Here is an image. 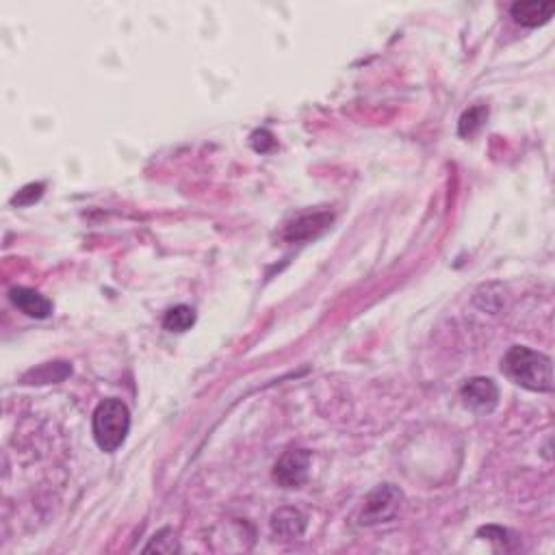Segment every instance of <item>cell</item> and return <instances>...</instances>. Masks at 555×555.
Here are the masks:
<instances>
[{"mask_svg": "<svg viewBox=\"0 0 555 555\" xmlns=\"http://www.w3.org/2000/svg\"><path fill=\"white\" fill-rule=\"evenodd\" d=\"M250 141H252V148H254L256 152H261V154L271 152V150L276 148V137L267 129L254 130V133H252Z\"/></svg>", "mask_w": 555, "mask_h": 555, "instance_id": "9a60e30c", "label": "cell"}, {"mask_svg": "<svg viewBox=\"0 0 555 555\" xmlns=\"http://www.w3.org/2000/svg\"><path fill=\"white\" fill-rule=\"evenodd\" d=\"M9 300L27 317L48 319L52 315V301L46 295L37 293L35 289H28V286H16V289L9 291Z\"/></svg>", "mask_w": 555, "mask_h": 555, "instance_id": "8992f818", "label": "cell"}, {"mask_svg": "<svg viewBox=\"0 0 555 555\" xmlns=\"http://www.w3.org/2000/svg\"><path fill=\"white\" fill-rule=\"evenodd\" d=\"M176 553L180 551V544L176 540V535H174V532L169 528L160 529L159 534L152 535V540H150V544H145L144 553Z\"/></svg>", "mask_w": 555, "mask_h": 555, "instance_id": "4fadbf2b", "label": "cell"}, {"mask_svg": "<svg viewBox=\"0 0 555 555\" xmlns=\"http://www.w3.org/2000/svg\"><path fill=\"white\" fill-rule=\"evenodd\" d=\"M72 373V367L67 363H46L42 367L33 369L24 376V382L28 384H55L63 382Z\"/></svg>", "mask_w": 555, "mask_h": 555, "instance_id": "30bf717a", "label": "cell"}, {"mask_svg": "<svg viewBox=\"0 0 555 555\" xmlns=\"http://www.w3.org/2000/svg\"><path fill=\"white\" fill-rule=\"evenodd\" d=\"M193 324H196V310L187 304L169 309L163 319V328L168 330V332H187Z\"/></svg>", "mask_w": 555, "mask_h": 555, "instance_id": "8fae6325", "label": "cell"}, {"mask_svg": "<svg viewBox=\"0 0 555 555\" xmlns=\"http://www.w3.org/2000/svg\"><path fill=\"white\" fill-rule=\"evenodd\" d=\"M504 376L516 387L528 388L534 393L553 391V363L544 354L534 352L525 345H514L501 360Z\"/></svg>", "mask_w": 555, "mask_h": 555, "instance_id": "6da1fadb", "label": "cell"}, {"mask_svg": "<svg viewBox=\"0 0 555 555\" xmlns=\"http://www.w3.org/2000/svg\"><path fill=\"white\" fill-rule=\"evenodd\" d=\"M460 397L477 415H489L499 403V388L490 378H471L460 388Z\"/></svg>", "mask_w": 555, "mask_h": 555, "instance_id": "5b68a950", "label": "cell"}, {"mask_svg": "<svg viewBox=\"0 0 555 555\" xmlns=\"http://www.w3.org/2000/svg\"><path fill=\"white\" fill-rule=\"evenodd\" d=\"M91 432H94L96 445L105 454H113L124 445L130 432V410L121 399H105L96 408L91 418Z\"/></svg>", "mask_w": 555, "mask_h": 555, "instance_id": "7a4b0ae2", "label": "cell"}, {"mask_svg": "<svg viewBox=\"0 0 555 555\" xmlns=\"http://www.w3.org/2000/svg\"><path fill=\"white\" fill-rule=\"evenodd\" d=\"M486 118H489V109L481 105L473 106V109L466 111L460 118V126H457V133L460 137H473L475 133H480V129L484 126Z\"/></svg>", "mask_w": 555, "mask_h": 555, "instance_id": "7c38bea8", "label": "cell"}, {"mask_svg": "<svg viewBox=\"0 0 555 555\" xmlns=\"http://www.w3.org/2000/svg\"><path fill=\"white\" fill-rule=\"evenodd\" d=\"M514 22L520 24V27H528V28H535V27H543L553 18L555 13V3L553 0H525V3H514L512 9Z\"/></svg>", "mask_w": 555, "mask_h": 555, "instance_id": "52a82bcc", "label": "cell"}, {"mask_svg": "<svg viewBox=\"0 0 555 555\" xmlns=\"http://www.w3.org/2000/svg\"><path fill=\"white\" fill-rule=\"evenodd\" d=\"M310 469V451L291 449L280 456L274 466V480L282 489H300L309 480Z\"/></svg>", "mask_w": 555, "mask_h": 555, "instance_id": "277c9868", "label": "cell"}, {"mask_svg": "<svg viewBox=\"0 0 555 555\" xmlns=\"http://www.w3.org/2000/svg\"><path fill=\"white\" fill-rule=\"evenodd\" d=\"M332 223V215L330 213H313V215H301L291 222L285 231V238L291 243L309 241V238L319 237L325 228Z\"/></svg>", "mask_w": 555, "mask_h": 555, "instance_id": "ba28073f", "label": "cell"}, {"mask_svg": "<svg viewBox=\"0 0 555 555\" xmlns=\"http://www.w3.org/2000/svg\"><path fill=\"white\" fill-rule=\"evenodd\" d=\"M42 196H43V184L33 183V184H27L22 192H18L16 196H13L12 204H16V207H28V204L37 202V199H40Z\"/></svg>", "mask_w": 555, "mask_h": 555, "instance_id": "5bb4252c", "label": "cell"}, {"mask_svg": "<svg viewBox=\"0 0 555 555\" xmlns=\"http://www.w3.org/2000/svg\"><path fill=\"white\" fill-rule=\"evenodd\" d=\"M403 504V493L393 484H382L376 490H371L363 501L360 510V525H378L393 520L399 514Z\"/></svg>", "mask_w": 555, "mask_h": 555, "instance_id": "3957f363", "label": "cell"}, {"mask_svg": "<svg viewBox=\"0 0 555 555\" xmlns=\"http://www.w3.org/2000/svg\"><path fill=\"white\" fill-rule=\"evenodd\" d=\"M271 534L280 540H298L306 532V516L295 508H280L271 514Z\"/></svg>", "mask_w": 555, "mask_h": 555, "instance_id": "9c48e42d", "label": "cell"}]
</instances>
